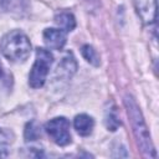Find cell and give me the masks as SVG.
Masks as SVG:
<instances>
[{
  "mask_svg": "<svg viewBox=\"0 0 159 159\" xmlns=\"http://www.w3.org/2000/svg\"><path fill=\"white\" fill-rule=\"evenodd\" d=\"M124 106L127 108V113L132 124V129H133V134L135 137L137 144L140 149V152L143 153L144 157L148 158H157V153H155V148L153 145L148 127L144 122V118L142 116L140 108L137 104V102L134 101V98L132 96H125L124 97Z\"/></svg>",
  "mask_w": 159,
  "mask_h": 159,
  "instance_id": "1",
  "label": "cell"
},
{
  "mask_svg": "<svg viewBox=\"0 0 159 159\" xmlns=\"http://www.w3.org/2000/svg\"><path fill=\"white\" fill-rule=\"evenodd\" d=\"M2 55L12 62H24L31 52V43L29 37L20 30L7 32L0 43Z\"/></svg>",
  "mask_w": 159,
  "mask_h": 159,
  "instance_id": "2",
  "label": "cell"
},
{
  "mask_svg": "<svg viewBox=\"0 0 159 159\" xmlns=\"http://www.w3.org/2000/svg\"><path fill=\"white\" fill-rule=\"evenodd\" d=\"M53 56L48 50L37 48L35 63L29 75V84L32 88H40L43 86L46 77L48 75V70L52 65Z\"/></svg>",
  "mask_w": 159,
  "mask_h": 159,
  "instance_id": "3",
  "label": "cell"
},
{
  "mask_svg": "<svg viewBox=\"0 0 159 159\" xmlns=\"http://www.w3.org/2000/svg\"><path fill=\"white\" fill-rule=\"evenodd\" d=\"M46 133L50 138L60 147L68 145L71 143V133H70V122L65 117H56L48 120L45 125Z\"/></svg>",
  "mask_w": 159,
  "mask_h": 159,
  "instance_id": "4",
  "label": "cell"
},
{
  "mask_svg": "<svg viewBox=\"0 0 159 159\" xmlns=\"http://www.w3.org/2000/svg\"><path fill=\"white\" fill-rule=\"evenodd\" d=\"M137 12L145 25L154 24L157 20V0H133Z\"/></svg>",
  "mask_w": 159,
  "mask_h": 159,
  "instance_id": "5",
  "label": "cell"
},
{
  "mask_svg": "<svg viewBox=\"0 0 159 159\" xmlns=\"http://www.w3.org/2000/svg\"><path fill=\"white\" fill-rule=\"evenodd\" d=\"M77 70V62H76V58L73 57L72 52H68L62 60L61 62L58 63L57 66V70H56V77H58L57 80H70L73 73L76 72Z\"/></svg>",
  "mask_w": 159,
  "mask_h": 159,
  "instance_id": "6",
  "label": "cell"
},
{
  "mask_svg": "<svg viewBox=\"0 0 159 159\" xmlns=\"http://www.w3.org/2000/svg\"><path fill=\"white\" fill-rule=\"evenodd\" d=\"M43 41L47 47L61 50L66 43V32L61 29H46L43 31Z\"/></svg>",
  "mask_w": 159,
  "mask_h": 159,
  "instance_id": "7",
  "label": "cell"
},
{
  "mask_svg": "<svg viewBox=\"0 0 159 159\" xmlns=\"http://www.w3.org/2000/svg\"><path fill=\"white\" fill-rule=\"evenodd\" d=\"M0 7L11 15L22 16L29 10L30 4L27 0H0Z\"/></svg>",
  "mask_w": 159,
  "mask_h": 159,
  "instance_id": "8",
  "label": "cell"
},
{
  "mask_svg": "<svg viewBox=\"0 0 159 159\" xmlns=\"http://www.w3.org/2000/svg\"><path fill=\"white\" fill-rule=\"evenodd\" d=\"M73 127L76 129V132L82 135V137H87L92 133L93 127H94V120L92 117H89L88 114H78L75 117L73 120Z\"/></svg>",
  "mask_w": 159,
  "mask_h": 159,
  "instance_id": "9",
  "label": "cell"
},
{
  "mask_svg": "<svg viewBox=\"0 0 159 159\" xmlns=\"http://www.w3.org/2000/svg\"><path fill=\"white\" fill-rule=\"evenodd\" d=\"M55 22L57 24V26L63 30L65 32L66 31H72L75 27H76V20H75V16L71 14V12H67V11H62L60 14H57L55 16Z\"/></svg>",
  "mask_w": 159,
  "mask_h": 159,
  "instance_id": "10",
  "label": "cell"
},
{
  "mask_svg": "<svg viewBox=\"0 0 159 159\" xmlns=\"http://www.w3.org/2000/svg\"><path fill=\"white\" fill-rule=\"evenodd\" d=\"M104 123H106V127L114 132L118 129V127L120 125V120H119V117H118V113L116 111V107L112 106L109 108L106 109V114H104Z\"/></svg>",
  "mask_w": 159,
  "mask_h": 159,
  "instance_id": "11",
  "label": "cell"
},
{
  "mask_svg": "<svg viewBox=\"0 0 159 159\" xmlns=\"http://www.w3.org/2000/svg\"><path fill=\"white\" fill-rule=\"evenodd\" d=\"M81 53L87 62H89L93 66H99V56L91 45H83L81 48Z\"/></svg>",
  "mask_w": 159,
  "mask_h": 159,
  "instance_id": "12",
  "label": "cell"
},
{
  "mask_svg": "<svg viewBox=\"0 0 159 159\" xmlns=\"http://www.w3.org/2000/svg\"><path fill=\"white\" fill-rule=\"evenodd\" d=\"M40 135V130L39 127L36 125L35 122H29L25 127V139L29 140H36Z\"/></svg>",
  "mask_w": 159,
  "mask_h": 159,
  "instance_id": "13",
  "label": "cell"
},
{
  "mask_svg": "<svg viewBox=\"0 0 159 159\" xmlns=\"http://www.w3.org/2000/svg\"><path fill=\"white\" fill-rule=\"evenodd\" d=\"M7 143H9L7 135L0 129V158L7 157Z\"/></svg>",
  "mask_w": 159,
  "mask_h": 159,
  "instance_id": "14",
  "label": "cell"
},
{
  "mask_svg": "<svg viewBox=\"0 0 159 159\" xmlns=\"http://www.w3.org/2000/svg\"><path fill=\"white\" fill-rule=\"evenodd\" d=\"M4 76V70H2V66H1V63H0V78Z\"/></svg>",
  "mask_w": 159,
  "mask_h": 159,
  "instance_id": "15",
  "label": "cell"
}]
</instances>
